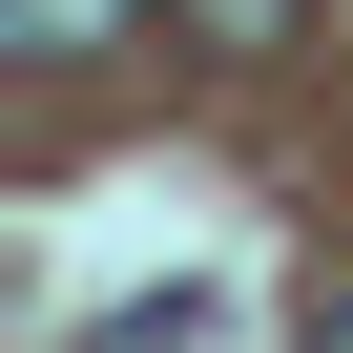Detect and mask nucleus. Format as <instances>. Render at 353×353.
<instances>
[{
	"label": "nucleus",
	"mask_w": 353,
	"mask_h": 353,
	"mask_svg": "<svg viewBox=\"0 0 353 353\" xmlns=\"http://www.w3.org/2000/svg\"><path fill=\"white\" fill-rule=\"evenodd\" d=\"M166 21H188L208 63H291V42H312V0H166Z\"/></svg>",
	"instance_id": "1"
},
{
	"label": "nucleus",
	"mask_w": 353,
	"mask_h": 353,
	"mask_svg": "<svg viewBox=\"0 0 353 353\" xmlns=\"http://www.w3.org/2000/svg\"><path fill=\"white\" fill-rule=\"evenodd\" d=\"M0 21H21L42 63H83V42H125V21H166V0H0Z\"/></svg>",
	"instance_id": "2"
},
{
	"label": "nucleus",
	"mask_w": 353,
	"mask_h": 353,
	"mask_svg": "<svg viewBox=\"0 0 353 353\" xmlns=\"http://www.w3.org/2000/svg\"><path fill=\"white\" fill-rule=\"evenodd\" d=\"M312 353H353V291H312Z\"/></svg>",
	"instance_id": "3"
}]
</instances>
